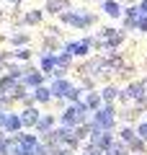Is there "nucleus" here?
<instances>
[{
  "label": "nucleus",
  "instance_id": "f257e3e1",
  "mask_svg": "<svg viewBox=\"0 0 147 155\" xmlns=\"http://www.w3.org/2000/svg\"><path fill=\"white\" fill-rule=\"evenodd\" d=\"M60 23L62 26H70V28H75V31H88V28H93L98 23V13L96 11H90L88 5H72L70 11H65L60 16Z\"/></svg>",
  "mask_w": 147,
  "mask_h": 155
},
{
  "label": "nucleus",
  "instance_id": "f03ea898",
  "mask_svg": "<svg viewBox=\"0 0 147 155\" xmlns=\"http://www.w3.org/2000/svg\"><path fill=\"white\" fill-rule=\"evenodd\" d=\"M98 36L103 39V47H106V49H116V47L124 44V31H119V28H111V26L101 28V31H98Z\"/></svg>",
  "mask_w": 147,
  "mask_h": 155
},
{
  "label": "nucleus",
  "instance_id": "7ed1b4c3",
  "mask_svg": "<svg viewBox=\"0 0 147 155\" xmlns=\"http://www.w3.org/2000/svg\"><path fill=\"white\" fill-rule=\"evenodd\" d=\"M124 3L121 0H101V13L109 18H114V21H121L124 18Z\"/></svg>",
  "mask_w": 147,
  "mask_h": 155
},
{
  "label": "nucleus",
  "instance_id": "20e7f679",
  "mask_svg": "<svg viewBox=\"0 0 147 155\" xmlns=\"http://www.w3.org/2000/svg\"><path fill=\"white\" fill-rule=\"evenodd\" d=\"M90 47H93V39H90V36H85V39H72V41H67V44H65V52H70L72 57H83V54L90 52Z\"/></svg>",
  "mask_w": 147,
  "mask_h": 155
},
{
  "label": "nucleus",
  "instance_id": "39448f33",
  "mask_svg": "<svg viewBox=\"0 0 147 155\" xmlns=\"http://www.w3.org/2000/svg\"><path fill=\"white\" fill-rule=\"evenodd\" d=\"M142 16L139 5L137 3H132V5L124 8V18H121V26H124V31H137V18Z\"/></svg>",
  "mask_w": 147,
  "mask_h": 155
},
{
  "label": "nucleus",
  "instance_id": "423d86ee",
  "mask_svg": "<svg viewBox=\"0 0 147 155\" xmlns=\"http://www.w3.org/2000/svg\"><path fill=\"white\" fill-rule=\"evenodd\" d=\"M41 8L47 11V16H57V18H60L65 11L72 8V0H44Z\"/></svg>",
  "mask_w": 147,
  "mask_h": 155
},
{
  "label": "nucleus",
  "instance_id": "0eeeda50",
  "mask_svg": "<svg viewBox=\"0 0 147 155\" xmlns=\"http://www.w3.org/2000/svg\"><path fill=\"white\" fill-rule=\"evenodd\" d=\"M44 16H47L44 8H28V11H23V26H41Z\"/></svg>",
  "mask_w": 147,
  "mask_h": 155
},
{
  "label": "nucleus",
  "instance_id": "6e6552de",
  "mask_svg": "<svg viewBox=\"0 0 147 155\" xmlns=\"http://www.w3.org/2000/svg\"><path fill=\"white\" fill-rule=\"evenodd\" d=\"M11 44H16V47L28 44V34H26V31H13V34H11Z\"/></svg>",
  "mask_w": 147,
  "mask_h": 155
},
{
  "label": "nucleus",
  "instance_id": "1a4fd4ad",
  "mask_svg": "<svg viewBox=\"0 0 147 155\" xmlns=\"http://www.w3.org/2000/svg\"><path fill=\"white\" fill-rule=\"evenodd\" d=\"M26 83L28 85H39V83H41V75H39L36 70H28L26 72Z\"/></svg>",
  "mask_w": 147,
  "mask_h": 155
},
{
  "label": "nucleus",
  "instance_id": "9d476101",
  "mask_svg": "<svg viewBox=\"0 0 147 155\" xmlns=\"http://www.w3.org/2000/svg\"><path fill=\"white\" fill-rule=\"evenodd\" d=\"M137 31H139V34H147V13H142V16L137 18Z\"/></svg>",
  "mask_w": 147,
  "mask_h": 155
},
{
  "label": "nucleus",
  "instance_id": "9b49d317",
  "mask_svg": "<svg viewBox=\"0 0 147 155\" xmlns=\"http://www.w3.org/2000/svg\"><path fill=\"white\" fill-rule=\"evenodd\" d=\"M16 57H18V60H28V57H31V52H28L26 47H21V49H16Z\"/></svg>",
  "mask_w": 147,
  "mask_h": 155
},
{
  "label": "nucleus",
  "instance_id": "f8f14e48",
  "mask_svg": "<svg viewBox=\"0 0 147 155\" xmlns=\"http://www.w3.org/2000/svg\"><path fill=\"white\" fill-rule=\"evenodd\" d=\"M36 98H39V101H47V98H49V91H44V88H36Z\"/></svg>",
  "mask_w": 147,
  "mask_h": 155
},
{
  "label": "nucleus",
  "instance_id": "ddd939ff",
  "mask_svg": "<svg viewBox=\"0 0 147 155\" xmlns=\"http://www.w3.org/2000/svg\"><path fill=\"white\" fill-rule=\"evenodd\" d=\"M137 5H139V11H142V13H147V0H139Z\"/></svg>",
  "mask_w": 147,
  "mask_h": 155
},
{
  "label": "nucleus",
  "instance_id": "4468645a",
  "mask_svg": "<svg viewBox=\"0 0 147 155\" xmlns=\"http://www.w3.org/2000/svg\"><path fill=\"white\" fill-rule=\"evenodd\" d=\"M26 0H8V5H23Z\"/></svg>",
  "mask_w": 147,
  "mask_h": 155
},
{
  "label": "nucleus",
  "instance_id": "2eb2a0df",
  "mask_svg": "<svg viewBox=\"0 0 147 155\" xmlns=\"http://www.w3.org/2000/svg\"><path fill=\"white\" fill-rule=\"evenodd\" d=\"M121 3H124V5H132V3H139V0H121Z\"/></svg>",
  "mask_w": 147,
  "mask_h": 155
},
{
  "label": "nucleus",
  "instance_id": "dca6fc26",
  "mask_svg": "<svg viewBox=\"0 0 147 155\" xmlns=\"http://www.w3.org/2000/svg\"><path fill=\"white\" fill-rule=\"evenodd\" d=\"M0 21H5V11H0Z\"/></svg>",
  "mask_w": 147,
  "mask_h": 155
},
{
  "label": "nucleus",
  "instance_id": "f3484780",
  "mask_svg": "<svg viewBox=\"0 0 147 155\" xmlns=\"http://www.w3.org/2000/svg\"><path fill=\"white\" fill-rule=\"evenodd\" d=\"M80 3H83V5H85V3H90V0H80Z\"/></svg>",
  "mask_w": 147,
  "mask_h": 155
},
{
  "label": "nucleus",
  "instance_id": "a211bd4d",
  "mask_svg": "<svg viewBox=\"0 0 147 155\" xmlns=\"http://www.w3.org/2000/svg\"><path fill=\"white\" fill-rule=\"evenodd\" d=\"M3 39H5V36H3V34H0V41H3Z\"/></svg>",
  "mask_w": 147,
  "mask_h": 155
},
{
  "label": "nucleus",
  "instance_id": "6ab92c4d",
  "mask_svg": "<svg viewBox=\"0 0 147 155\" xmlns=\"http://www.w3.org/2000/svg\"><path fill=\"white\" fill-rule=\"evenodd\" d=\"M98 3H101V0H98Z\"/></svg>",
  "mask_w": 147,
  "mask_h": 155
},
{
  "label": "nucleus",
  "instance_id": "aec40b11",
  "mask_svg": "<svg viewBox=\"0 0 147 155\" xmlns=\"http://www.w3.org/2000/svg\"><path fill=\"white\" fill-rule=\"evenodd\" d=\"M145 83H147V80H145Z\"/></svg>",
  "mask_w": 147,
  "mask_h": 155
}]
</instances>
